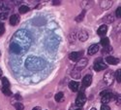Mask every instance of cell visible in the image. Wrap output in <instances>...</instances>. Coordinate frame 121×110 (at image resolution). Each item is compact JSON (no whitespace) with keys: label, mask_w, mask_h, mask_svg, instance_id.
<instances>
[{"label":"cell","mask_w":121,"mask_h":110,"mask_svg":"<svg viewBox=\"0 0 121 110\" xmlns=\"http://www.w3.org/2000/svg\"><path fill=\"white\" fill-rule=\"evenodd\" d=\"M82 57V52H72L69 55V58L72 62H78Z\"/></svg>","instance_id":"obj_7"},{"label":"cell","mask_w":121,"mask_h":110,"mask_svg":"<svg viewBox=\"0 0 121 110\" xmlns=\"http://www.w3.org/2000/svg\"><path fill=\"white\" fill-rule=\"evenodd\" d=\"M90 110H97L96 108H92V109H90Z\"/></svg>","instance_id":"obj_33"},{"label":"cell","mask_w":121,"mask_h":110,"mask_svg":"<svg viewBox=\"0 0 121 110\" xmlns=\"http://www.w3.org/2000/svg\"><path fill=\"white\" fill-rule=\"evenodd\" d=\"M120 10H121V8L120 7H118L117 8V10H116V17L119 19L120 18V16H121V11H120Z\"/></svg>","instance_id":"obj_29"},{"label":"cell","mask_w":121,"mask_h":110,"mask_svg":"<svg viewBox=\"0 0 121 110\" xmlns=\"http://www.w3.org/2000/svg\"><path fill=\"white\" fill-rule=\"evenodd\" d=\"M16 110H24V106L22 103H19V102H17L16 103Z\"/></svg>","instance_id":"obj_25"},{"label":"cell","mask_w":121,"mask_h":110,"mask_svg":"<svg viewBox=\"0 0 121 110\" xmlns=\"http://www.w3.org/2000/svg\"><path fill=\"white\" fill-rule=\"evenodd\" d=\"M113 80H114V73H113L112 70H108V72L105 73V75H104V82L108 86L112 85Z\"/></svg>","instance_id":"obj_5"},{"label":"cell","mask_w":121,"mask_h":110,"mask_svg":"<svg viewBox=\"0 0 121 110\" xmlns=\"http://www.w3.org/2000/svg\"><path fill=\"white\" fill-rule=\"evenodd\" d=\"M9 23H10V24H11L12 26L17 25L19 23V16L17 15V14L12 15L11 17H10V19H9Z\"/></svg>","instance_id":"obj_12"},{"label":"cell","mask_w":121,"mask_h":110,"mask_svg":"<svg viewBox=\"0 0 121 110\" xmlns=\"http://www.w3.org/2000/svg\"><path fill=\"white\" fill-rule=\"evenodd\" d=\"M87 62H88V61L86 58H80L79 61L78 62V63H77V65H76V68H75V70H82V68H84L86 65H87Z\"/></svg>","instance_id":"obj_8"},{"label":"cell","mask_w":121,"mask_h":110,"mask_svg":"<svg viewBox=\"0 0 121 110\" xmlns=\"http://www.w3.org/2000/svg\"><path fill=\"white\" fill-rule=\"evenodd\" d=\"M107 67H108V65L103 62L102 58L97 59L96 62H95L94 65H93V68H94L95 71H102V70H105V69H107Z\"/></svg>","instance_id":"obj_6"},{"label":"cell","mask_w":121,"mask_h":110,"mask_svg":"<svg viewBox=\"0 0 121 110\" xmlns=\"http://www.w3.org/2000/svg\"><path fill=\"white\" fill-rule=\"evenodd\" d=\"M100 43H101V45L104 46V47H108L109 46V39L107 38V37H104V38L101 39Z\"/></svg>","instance_id":"obj_19"},{"label":"cell","mask_w":121,"mask_h":110,"mask_svg":"<svg viewBox=\"0 0 121 110\" xmlns=\"http://www.w3.org/2000/svg\"><path fill=\"white\" fill-rule=\"evenodd\" d=\"M106 62H107V63H108V64L115 65V64L119 63L120 59H119L118 57H112V56H108V57H106Z\"/></svg>","instance_id":"obj_11"},{"label":"cell","mask_w":121,"mask_h":110,"mask_svg":"<svg viewBox=\"0 0 121 110\" xmlns=\"http://www.w3.org/2000/svg\"><path fill=\"white\" fill-rule=\"evenodd\" d=\"M120 69H118V70L116 71V73H115V77H116V80H117V82L118 83H120L121 82V77H120Z\"/></svg>","instance_id":"obj_26"},{"label":"cell","mask_w":121,"mask_h":110,"mask_svg":"<svg viewBox=\"0 0 121 110\" xmlns=\"http://www.w3.org/2000/svg\"><path fill=\"white\" fill-rule=\"evenodd\" d=\"M32 42L30 34L24 30L19 29L14 33L11 42H10V51L16 55H22L29 49Z\"/></svg>","instance_id":"obj_1"},{"label":"cell","mask_w":121,"mask_h":110,"mask_svg":"<svg viewBox=\"0 0 121 110\" xmlns=\"http://www.w3.org/2000/svg\"><path fill=\"white\" fill-rule=\"evenodd\" d=\"M5 33V25L4 24L0 23V36H2Z\"/></svg>","instance_id":"obj_24"},{"label":"cell","mask_w":121,"mask_h":110,"mask_svg":"<svg viewBox=\"0 0 121 110\" xmlns=\"http://www.w3.org/2000/svg\"><path fill=\"white\" fill-rule=\"evenodd\" d=\"M1 90H2V93H3L5 96H10L12 95V92H11V90H10V89H4V88H2Z\"/></svg>","instance_id":"obj_21"},{"label":"cell","mask_w":121,"mask_h":110,"mask_svg":"<svg viewBox=\"0 0 121 110\" xmlns=\"http://www.w3.org/2000/svg\"><path fill=\"white\" fill-rule=\"evenodd\" d=\"M109 52H112V47H105V49L103 50V53L106 54V53H109Z\"/></svg>","instance_id":"obj_27"},{"label":"cell","mask_w":121,"mask_h":110,"mask_svg":"<svg viewBox=\"0 0 121 110\" xmlns=\"http://www.w3.org/2000/svg\"><path fill=\"white\" fill-rule=\"evenodd\" d=\"M75 110H82V109H80V108H78V109H75Z\"/></svg>","instance_id":"obj_34"},{"label":"cell","mask_w":121,"mask_h":110,"mask_svg":"<svg viewBox=\"0 0 121 110\" xmlns=\"http://www.w3.org/2000/svg\"><path fill=\"white\" fill-rule=\"evenodd\" d=\"M7 17H8V12L7 11H5V12L1 11V13H0V19H6Z\"/></svg>","instance_id":"obj_22"},{"label":"cell","mask_w":121,"mask_h":110,"mask_svg":"<svg viewBox=\"0 0 121 110\" xmlns=\"http://www.w3.org/2000/svg\"><path fill=\"white\" fill-rule=\"evenodd\" d=\"M113 16H112V14H109V15H108L107 17H106V19H105V21H107L108 23H112L113 22Z\"/></svg>","instance_id":"obj_23"},{"label":"cell","mask_w":121,"mask_h":110,"mask_svg":"<svg viewBox=\"0 0 121 110\" xmlns=\"http://www.w3.org/2000/svg\"><path fill=\"white\" fill-rule=\"evenodd\" d=\"M107 31H108V25H106V24H102L99 28H98V30H97V33L99 34V35H105L106 33H107Z\"/></svg>","instance_id":"obj_15"},{"label":"cell","mask_w":121,"mask_h":110,"mask_svg":"<svg viewBox=\"0 0 121 110\" xmlns=\"http://www.w3.org/2000/svg\"><path fill=\"white\" fill-rule=\"evenodd\" d=\"M2 75V70H1V68H0V76Z\"/></svg>","instance_id":"obj_32"},{"label":"cell","mask_w":121,"mask_h":110,"mask_svg":"<svg viewBox=\"0 0 121 110\" xmlns=\"http://www.w3.org/2000/svg\"><path fill=\"white\" fill-rule=\"evenodd\" d=\"M47 66V62L44 58L40 57H28L25 61V67L29 71H41Z\"/></svg>","instance_id":"obj_2"},{"label":"cell","mask_w":121,"mask_h":110,"mask_svg":"<svg viewBox=\"0 0 121 110\" xmlns=\"http://www.w3.org/2000/svg\"><path fill=\"white\" fill-rule=\"evenodd\" d=\"M0 55H1V52H0Z\"/></svg>","instance_id":"obj_35"},{"label":"cell","mask_w":121,"mask_h":110,"mask_svg":"<svg viewBox=\"0 0 121 110\" xmlns=\"http://www.w3.org/2000/svg\"><path fill=\"white\" fill-rule=\"evenodd\" d=\"M2 88L4 89H10V82L6 77L2 78Z\"/></svg>","instance_id":"obj_17"},{"label":"cell","mask_w":121,"mask_h":110,"mask_svg":"<svg viewBox=\"0 0 121 110\" xmlns=\"http://www.w3.org/2000/svg\"><path fill=\"white\" fill-rule=\"evenodd\" d=\"M29 7L28 6H25V5H22V6H21L19 7V9H18V12H19V14H25V13H27V12H29Z\"/></svg>","instance_id":"obj_18"},{"label":"cell","mask_w":121,"mask_h":110,"mask_svg":"<svg viewBox=\"0 0 121 110\" xmlns=\"http://www.w3.org/2000/svg\"><path fill=\"white\" fill-rule=\"evenodd\" d=\"M92 83V76L91 75H85L83 78H82V85L84 88H87L91 85Z\"/></svg>","instance_id":"obj_14"},{"label":"cell","mask_w":121,"mask_h":110,"mask_svg":"<svg viewBox=\"0 0 121 110\" xmlns=\"http://www.w3.org/2000/svg\"><path fill=\"white\" fill-rule=\"evenodd\" d=\"M32 110H42V108L41 107H40V106H35Z\"/></svg>","instance_id":"obj_31"},{"label":"cell","mask_w":121,"mask_h":110,"mask_svg":"<svg viewBox=\"0 0 121 110\" xmlns=\"http://www.w3.org/2000/svg\"><path fill=\"white\" fill-rule=\"evenodd\" d=\"M54 98H55V100H56L57 102H62V101H64V99H65L64 94H63L62 92H59V93H57V94L54 96Z\"/></svg>","instance_id":"obj_16"},{"label":"cell","mask_w":121,"mask_h":110,"mask_svg":"<svg viewBox=\"0 0 121 110\" xmlns=\"http://www.w3.org/2000/svg\"><path fill=\"white\" fill-rule=\"evenodd\" d=\"M98 51H99V45L98 44H93L88 48L87 53H88L89 56H94Z\"/></svg>","instance_id":"obj_13"},{"label":"cell","mask_w":121,"mask_h":110,"mask_svg":"<svg viewBox=\"0 0 121 110\" xmlns=\"http://www.w3.org/2000/svg\"><path fill=\"white\" fill-rule=\"evenodd\" d=\"M117 97H118V99H116V104H118V105H120V103H121V100H120V95H118L117 96Z\"/></svg>","instance_id":"obj_30"},{"label":"cell","mask_w":121,"mask_h":110,"mask_svg":"<svg viewBox=\"0 0 121 110\" xmlns=\"http://www.w3.org/2000/svg\"><path fill=\"white\" fill-rule=\"evenodd\" d=\"M77 37H78V39L79 40V41L84 42L88 39V33L85 30H79L77 34Z\"/></svg>","instance_id":"obj_10"},{"label":"cell","mask_w":121,"mask_h":110,"mask_svg":"<svg viewBox=\"0 0 121 110\" xmlns=\"http://www.w3.org/2000/svg\"><path fill=\"white\" fill-rule=\"evenodd\" d=\"M85 13H86V10H83V11L82 12V14L78 15L76 18V22H82V19H83V18H84V16H85Z\"/></svg>","instance_id":"obj_20"},{"label":"cell","mask_w":121,"mask_h":110,"mask_svg":"<svg viewBox=\"0 0 121 110\" xmlns=\"http://www.w3.org/2000/svg\"><path fill=\"white\" fill-rule=\"evenodd\" d=\"M86 102V96L83 93V90H82L80 92H78V96L76 98V105L78 107H82L84 105V103Z\"/></svg>","instance_id":"obj_4"},{"label":"cell","mask_w":121,"mask_h":110,"mask_svg":"<svg viewBox=\"0 0 121 110\" xmlns=\"http://www.w3.org/2000/svg\"><path fill=\"white\" fill-rule=\"evenodd\" d=\"M101 110H110V107L107 104H103L102 106H101Z\"/></svg>","instance_id":"obj_28"},{"label":"cell","mask_w":121,"mask_h":110,"mask_svg":"<svg viewBox=\"0 0 121 110\" xmlns=\"http://www.w3.org/2000/svg\"><path fill=\"white\" fill-rule=\"evenodd\" d=\"M113 98V94L110 93L108 91H104L101 93V101H102V103L104 104H107L108 103L110 100H112Z\"/></svg>","instance_id":"obj_3"},{"label":"cell","mask_w":121,"mask_h":110,"mask_svg":"<svg viewBox=\"0 0 121 110\" xmlns=\"http://www.w3.org/2000/svg\"><path fill=\"white\" fill-rule=\"evenodd\" d=\"M68 86H69V89L71 90L72 92H74V93L78 92L79 91V88H80L79 83L77 82V81H71V82H69V85Z\"/></svg>","instance_id":"obj_9"}]
</instances>
